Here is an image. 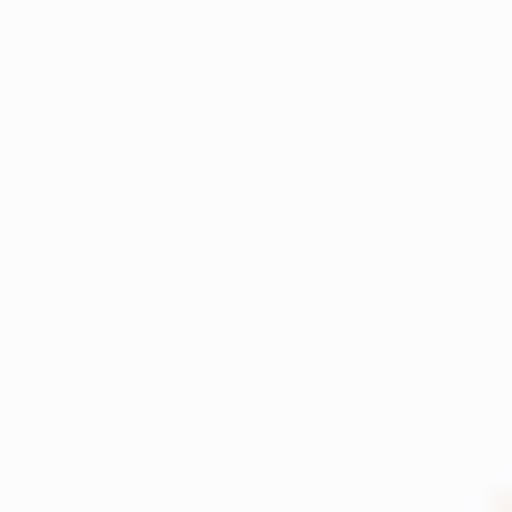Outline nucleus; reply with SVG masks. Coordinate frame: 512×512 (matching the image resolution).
I'll use <instances>...</instances> for the list:
<instances>
[]
</instances>
